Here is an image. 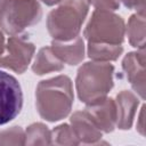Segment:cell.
Wrapping results in <instances>:
<instances>
[{"mask_svg":"<svg viewBox=\"0 0 146 146\" xmlns=\"http://www.w3.org/2000/svg\"><path fill=\"white\" fill-rule=\"evenodd\" d=\"M72 81L67 75H58L39 82L35 90V106L39 115L56 122L66 117L73 105Z\"/></svg>","mask_w":146,"mask_h":146,"instance_id":"obj_1","label":"cell"},{"mask_svg":"<svg viewBox=\"0 0 146 146\" xmlns=\"http://www.w3.org/2000/svg\"><path fill=\"white\" fill-rule=\"evenodd\" d=\"M114 66L106 62H87L79 70L75 87L79 99L91 104L107 96L114 86Z\"/></svg>","mask_w":146,"mask_h":146,"instance_id":"obj_2","label":"cell"},{"mask_svg":"<svg viewBox=\"0 0 146 146\" xmlns=\"http://www.w3.org/2000/svg\"><path fill=\"white\" fill-rule=\"evenodd\" d=\"M88 9L87 0H62L47 17V30L52 40L68 41L80 35Z\"/></svg>","mask_w":146,"mask_h":146,"instance_id":"obj_3","label":"cell"},{"mask_svg":"<svg viewBox=\"0 0 146 146\" xmlns=\"http://www.w3.org/2000/svg\"><path fill=\"white\" fill-rule=\"evenodd\" d=\"M42 18V8L36 0H2L0 29L10 35H19Z\"/></svg>","mask_w":146,"mask_h":146,"instance_id":"obj_4","label":"cell"},{"mask_svg":"<svg viewBox=\"0 0 146 146\" xmlns=\"http://www.w3.org/2000/svg\"><path fill=\"white\" fill-rule=\"evenodd\" d=\"M125 25L121 16L110 10L96 9L84 31L83 35L88 42L122 44L124 41Z\"/></svg>","mask_w":146,"mask_h":146,"instance_id":"obj_5","label":"cell"},{"mask_svg":"<svg viewBox=\"0 0 146 146\" xmlns=\"http://www.w3.org/2000/svg\"><path fill=\"white\" fill-rule=\"evenodd\" d=\"M23 107V92L18 81L0 71V125L14 120Z\"/></svg>","mask_w":146,"mask_h":146,"instance_id":"obj_6","label":"cell"},{"mask_svg":"<svg viewBox=\"0 0 146 146\" xmlns=\"http://www.w3.org/2000/svg\"><path fill=\"white\" fill-rule=\"evenodd\" d=\"M35 47L32 42L23 36L11 35L7 44H5V51L0 58V67L9 68L22 74L31 63Z\"/></svg>","mask_w":146,"mask_h":146,"instance_id":"obj_7","label":"cell"},{"mask_svg":"<svg viewBox=\"0 0 146 146\" xmlns=\"http://www.w3.org/2000/svg\"><path fill=\"white\" fill-rule=\"evenodd\" d=\"M86 112L102 132L110 133L116 127L115 100L107 96L91 104H86Z\"/></svg>","mask_w":146,"mask_h":146,"instance_id":"obj_8","label":"cell"},{"mask_svg":"<svg viewBox=\"0 0 146 146\" xmlns=\"http://www.w3.org/2000/svg\"><path fill=\"white\" fill-rule=\"evenodd\" d=\"M145 48L125 55L122 68L133 90L144 99L145 97Z\"/></svg>","mask_w":146,"mask_h":146,"instance_id":"obj_9","label":"cell"},{"mask_svg":"<svg viewBox=\"0 0 146 146\" xmlns=\"http://www.w3.org/2000/svg\"><path fill=\"white\" fill-rule=\"evenodd\" d=\"M71 127L80 143L97 144L102 139V131L86 111L74 112L70 119Z\"/></svg>","mask_w":146,"mask_h":146,"instance_id":"obj_10","label":"cell"},{"mask_svg":"<svg viewBox=\"0 0 146 146\" xmlns=\"http://www.w3.org/2000/svg\"><path fill=\"white\" fill-rule=\"evenodd\" d=\"M116 127L121 130H129L132 125L139 99L128 90H122L117 94L116 100Z\"/></svg>","mask_w":146,"mask_h":146,"instance_id":"obj_11","label":"cell"},{"mask_svg":"<svg viewBox=\"0 0 146 146\" xmlns=\"http://www.w3.org/2000/svg\"><path fill=\"white\" fill-rule=\"evenodd\" d=\"M51 49L64 64L78 65L84 58V43L80 35L68 41L52 40Z\"/></svg>","mask_w":146,"mask_h":146,"instance_id":"obj_12","label":"cell"},{"mask_svg":"<svg viewBox=\"0 0 146 146\" xmlns=\"http://www.w3.org/2000/svg\"><path fill=\"white\" fill-rule=\"evenodd\" d=\"M64 68V63L54 54L51 47L41 48L33 62L32 71L36 75H43L50 72L60 71Z\"/></svg>","mask_w":146,"mask_h":146,"instance_id":"obj_13","label":"cell"},{"mask_svg":"<svg viewBox=\"0 0 146 146\" xmlns=\"http://www.w3.org/2000/svg\"><path fill=\"white\" fill-rule=\"evenodd\" d=\"M87 52L89 58L96 62H112L116 60L123 52L122 44L97 43L88 42Z\"/></svg>","mask_w":146,"mask_h":146,"instance_id":"obj_14","label":"cell"},{"mask_svg":"<svg viewBox=\"0 0 146 146\" xmlns=\"http://www.w3.org/2000/svg\"><path fill=\"white\" fill-rule=\"evenodd\" d=\"M125 31L129 43L132 47L137 49L145 48V15L138 13L131 15L128 21Z\"/></svg>","mask_w":146,"mask_h":146,"instance_id":"obj_15","label":"cell"},{"mask_svg":"<svg viewBox=\"0 0 146 146\" xmlns=\"http://www.w3.org/2000/svg\"><path fill=\"white\" fill-rule=\"evenodd\" d=\"M51 131L43 123H32L25 131L24 145H50Z\"/></svg>","mask_w":146,"mask_h":146,"instance_id":"obj_16","label":"cell"},{"mask_svg":"<svg viewBox=\"0 0 146 146\" xmlns=\"http://www.w3.org/2000/svg\"><path fill=\"white\" fill-rule=\"evenodd\" d=\"M51 144L54 145H79L80 141L75 136L72 127L66 123L57 125L51 131Z\"/></svg>","mask_w":146,"mask_h":146,"instance_id":"obj_17","label":"cell"},{"mask_svg":"<svg viewBox=\"0 0 146 146\" xmlns=\"http://www.w3.org/2000/svg\"><path fill=\"white\" fill-rule=\"evenodd\" d=\"M25 132L21 127H11L0 131V145H24Z\"/></svg>","mask_w":146,"mask_h":146,"instance_id":"obj_18","label":"cell"},{"mask_svg":"<svg viewBox=\"0 0 146 146\" xmlns=\"http://www.w3.org/2000/svg\"><path fill=\"white\" fill-rule=\"evenodd\" d=\"M98 10H116L120 7L119 0H87Z\"/></svg>","mask_w":146,"mask_h":146,"instance_id":"obj_19","label":"cell"},{"mask_svg":"<svg viewBox=\"0 0 146 146\" xmlns=\"http://www.w3.org/2000/svg\"><path fill=\"white\" fill-rule=\"evenodd\" d=\"M122 1L123 5L129 9L137 10L138 14L145 15V0H119Z\"/></svg>","mask_w":146,"mask_h":146,"instance_id":"obj_20","label":"cell"},{"mask_svg":"<svg viewBox=\"0 0 146 146\" xmlns=\"http://www.w3.org/2000/svg\"><path fill=\"white\" fill-rule=\"evenodd\" d=\"M144 115H145V106L141 107L140 114H139V119H138V123H137V130L139 131L140 135L145 136V127H144Z\"/></svg>","mask_w":146,"mask_h":146,"instance_id":"obj_21","label":"cell"},{"mask_svg":"<svg viewBox=\"0 0 146 146\" xmlns=\"http://www.w3.org/2000/svg\"><path fill=\"white\" fill-rule=\"evenodd\" d=\"M3 51H5V36H3V34L0 30V58L3 54Z\"/></svg>","mask_w":146,"mask_h":146,"instance_id":"obj_22","label":"cell"},{"mask_svg":"<svg viewBox=\"0 0 146 146\" xmlns=\"http://www.w3.org/2000/svg\"><path fill=\"white\" fill-rule=\"evenodd\" d=\"M43 3H46L47 6H54L56 3H59L62 0H41Z\"/></svg>","mask_w":146,"mask_h":146,"instance_id":"obj_23","label":"cell"},{"mask_svg":"<svg viewBox=\"0 0 146 146\" xmlns=\"http://www.w3.org/2000/svg\"><path fill=\"white\" fill-rule=\"evenodd\" d=\"M1 1H2V0H0V5H1Z\"/></svg>","mask_w":146,"mask_h":146,"instance_id":"obj_24","label":"cell"}]
</instances>
